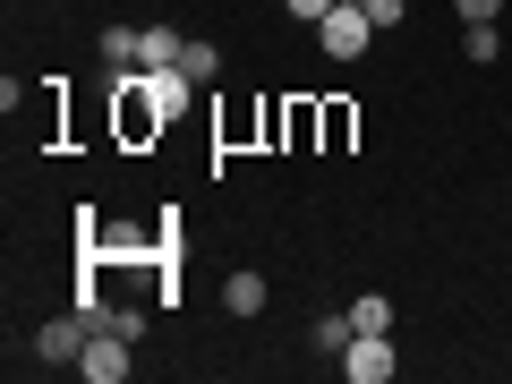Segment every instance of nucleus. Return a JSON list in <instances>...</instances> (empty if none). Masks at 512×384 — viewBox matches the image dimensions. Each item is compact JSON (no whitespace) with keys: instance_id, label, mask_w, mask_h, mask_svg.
Instances as JSON below:
<instances>
[{"instance_id":"4","label":"nucleus","mask_w":512,"mask_h":384,"mask_svg":"<svg viewBox=\"0 0 512 384\" xmlns=\"http://www.w3.org/2000/svg\"><path fill=\"white\" fill-rule=\"evenodd\" d=\"M137 86H146V103H154V120H180V111H188V86H197V77H188V69H137Z\"/></svg>"},{"instance_id":"7","label":"nucleus","mask_w":512,"mask_h":384,"mask_svg":"<svg viewBox=\"0 0 512 384\" xmlns=\"http://www.w3.org/2000/svg\"><path fill=\"white\" fill-rule=\"evenodd\" d=\"M265 299H274V291H265V274H248V265L222 282V308H231V316H265Z\"/></svg>"},{"instance_id":"11","label":"nucleus","mask_w":512,"mask_h":384,"mask_svg":"<svg viewBox=\"0 0 512 384\" xmlns=\"http://www.w3.org/2000/svg\"><path fill=\"white\" fill-rule=\"evenodd\" d=\"M350 333H359V325H350V316H316V350H333V359H342V350H350Z\"/></svg>"},{"instance_id":"6","label":"nucleus","mask_w":512,"mask_h":384,"mask_svg":"<svg viewBox=\"0 0 512 384\" xmlns=\"http://www.w3.org/2000/svg\"><path fill=\"white\" fill-rule=\"evenodd\" d=\"M180 52H188V35H171V26H146L137 35V69H180Z\"/></svg>"},{"instance_id":"1","label":"nucleus","mask_w":512,"mask_h":384,"mask_svg":"<svg viewBox=\"0 0 512 384\" xmlns=\"http://www.w3.org/2000/svg\"><path fill=\"white\" fill-rule=\"evenodd\" d=\"M316 43H325V60H359L367 43H376V18H367V9H350V0H333L325 26H316Z\"/></svg>"},{"instance_id":"10","label":"nucleus","mask_w":512,"mask_h":384,"mask_svg":"<svg viewBox=\"0 0 512 384\" xmlns=\"http://www.w3.org/2000/svg\"><path fill=\"white\" fill-rule=\"evenodd\" d=\"M461 52H470V60H478V69H487V60H495V52H504V35H495V26H461Z\"/></svg>"},{"instance_id":"9","label":"nucleus","mask_w":512,"mask_h":384,"mask_svg":"<svg viewBox=\"0 0 512 384\" xmlns=\"http://www.w3.org/2000/svg\"><path fill=\"white\" fill-rule=\"evenodd\" d=\"M350 325H359V333H393V299L359 291V308H350Z\"/></svg>"},{"instance_id":"14","label":"nucleus","mask_w":512,"mask_h":384,"mask_svg":"<svg viewBox=\"0 0 512 384\" xmlns=\"http://www.w3.org/2000/svg\"><path fill=\"white\" fill-rule=\"evenodd\" d=\"M453 9H461V26H495L504 18V0H453Z\"/></svg>"},{"instance_id":"12","label":"nucleus","mask_w":512,"mask_h":384,"mask_svg":"<svg viewBox=\"0 0 512 384\" xmlns=\"http://www.w3.org/2000/svg\"><path fill=\"white\" fill-rule=\"evenodd\" d=\"M180 69H188V77H197V86H205V77L222 69V52H214V43H188V52H180Z\"/></svg>"},{"instance_id":"2","label":"nucleus","mask_w":512,"mask_h":384,"mask_svg":"<svg viewBox=\"0 0 512 384\" xmlns=\"http://www.w3.org/2000/svg\"><path fill=\"white\" fill-rule=\"evenodd\" d=\"M393 367H402V359H393V333H350V350H342V376L350 384H384Z\"/></svg>"},{"instance_id":"8","label":"nucleus","mask_w":512,"mask_h":384,"mask_svg":"<svg viewBox=\"0 0 512 384\" xmlns=\"http://www.w3.org/2000/svg\"><path fill=\"white\" fill-rule=\"evenodd\" d=\"M137 35H146V26H103V60L111 69H137Z\"/></svg>"},{"instance_id":"15","label":"nucleus","mask_w":512,"mask_h":384,"mask_svg":"<svg viewBox=\"0 0 512 384\" xmlns=\"http://www.w3.org/2000/svg\"><path fill=\"white\" fill-rule=\"evenodd\" d=\"M325 9L333 0H291V18H308V26H325Z\"/></svg>"},{"instance_id":"5","label":"nucleus","mask_w":512,"mask_h":384,"mask_svg":"<svg viewBox=\"0 0 512 384\" xmlns=\"http://www.w3.org/2000/svg\"><path fill=\"white\" fill-rule=\"evenodd\" d=\"M77 367H86L94 384H128V367H137L128 359V333H86V359Z\"/></svg>"},{"instance_id":"16","label":"nucleus","mask_w":512,"mask_h":384,"mask_svg":"<svg viewBox=\"0 0 512 384\" xmlns=\"http://www.w3.org/2000/svg\"><path fill=\"white\" fill-rule=\"evenodd\" d=\"M350 9H367V0H350Z\"/></svg>"},{"instance_id":"13","label":"nucleus","mask_w":512,"mask_h":384,"mask_svg":"<svg viewBox=\"0 0 512 384\" xmlns=\"http://www.w3.org/2000/svg\"><path fill=\"white\" fill-rule=\"evenodd\" d=\"M367 18H376V35H393V26L410 18V0H367Z\"/></svg>"},{"instance_id":"3","label":"nucleus","mask_w":512,"mask_h":384,"mask_svg":"<svg viewBox=\"0 0 512 384\" xmlns=\"http://www.w3.org/2000/svg\"><path fill=\"white\" fill-rule=\"evenodd\" d=\"M86 333H94L86 316H52V325L35 333V359L43 367H77V359H86Z\"/></svg>"}]
</instances>
